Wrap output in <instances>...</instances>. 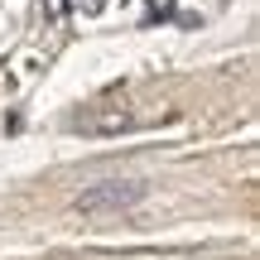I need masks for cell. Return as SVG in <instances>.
Here are the masks:
<instances>
[{"label": "cell", "instance_id": "cell-1", "mask_svg": "<svg viewBox=\"0 0 260 260\" xmlns=\"http://www.w3.org/2000/svg\"><path fill=\"white\" fill-rule=\"evenodd\" d=\"M145 198H149V183H140V178H102V183L82 188V193L73 198V212H77V217L130 212V207H140Z\"/></svg>", "mask_w": 260, "mask_h": 260}]
</instances>
